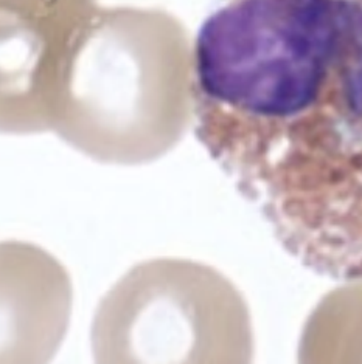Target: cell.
Instances as JSON below:
<instances>
[{
	"label": "cell",
	"mask_w": 362,
	"mask_h": 364,
	"mask_svg": "<svg viewBox=\"0 0 362 364\" xmlns=\"http://www.w3.org/2000/svg\"><path fill=\"white\" fill-rule=\"evenodd\" d=\"M207 134L292 257L362 281V0H247L212 60Z\"/></svg>",
	"instance_id": "obj_1"
}]
</instances>
